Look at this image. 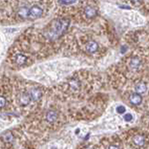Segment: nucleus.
Returning <instances> with one entry per match:
<instances>
[{
  "label": "nucleus",
  "mask_w": 149,
  "mask_h": 149,
  "mask_svg": "<svg viewBox=\"0 0 149 149\" xmlns=\"http://www.w3.org/2000/svg\"><path fill=\"white\" fill-rule=\"evenodd\" d=\"M68 26H69V20H64V18L54 20L46 28V30L43 32V35L47 40L50 41L57 40L67 30Z\"/></svg>",
  "instance_id": "f257e3e1"
},
{
  "label": "nucleus",
  "mask_w": 149,
  "mask_h": 149,
  "mask_svg": "<svg viewBox=\"0 0 149 149\" xmlns=\"http://www.w3.org/2000/svg\"><path fill=\"white\" fill-rule=\"evenodd\" d=\"M43 15V9L39 6H33L31 8H30V18L34 20V18H38Z\"/></svg>",
  "instance_id": "f03ea898"
},
{
  "label": "nucleus",
  "mask_w": 149,
  "mask_h": 149,
  "mask_svg": "<svg viewBox=\"0 0 149 149\" xmlns=\"http://www.w3.org/2000/svg\"><path fill=\"white\" fill-rule=\"evenodd\" d=\"M86 49L88 53H90V54H94L96 53L98 49H99V44H98L95 41H88V43H87L86 45Z\"/></svg>",
  "instance_id": "7ed1b4c3"
},
{
  "label": "nucleus",
  "mask_w": 149,
  "mask_h": 149,
  "mask_svg": "<svg viewBox=\"0 0 149 149\" xmlns=\"http://www.w3.org/2000/svg\"><path fill=\"white\" fill-rule=\"evenodd\" d=\"M129 100H130V102H131L133 105H139V104H141V102L143 100L141 95L138 94V93H136V92L135 93H133V94L130 96Z\"/></svg>",
  "instance_id": "20e7f679"
},
{
  "label": "nucleus",
  "mask_w": 149,
  "mask_h": 149,
  "mask_svg": "<svg viewBox=\"0 0 149 149\" xmlns=\"http://www.w3.org/2000/svg\"><path fill=\"white\" fill-rule=\"evenodd\" d=\"M18 18H23V20L27 18H30V9L26 7H20L18 11Z\"/></svg>",
  "instance_id": "39448f33"
},
{
  "label": "nucleus",
  "mask_w": 149,
  "mask_h": 149,
  "mask_svg": "<svg viewBox=\"0 0 149 149\" xmlns=\"http://www.w3.org/2000/svg\"><path fill=\"white\" fill-rule=\"evenodd\" d=\"M30 99L34 101H37L41 99V92L40 89L38 88H33V89H31L30 92Z\"/></svg>",
  "instance_id": "423d86ee"
},
{
  "label": "nucleus",
  "mask_w": 149,
  "mask_h": 149,
  "mask_svg": "<svg viewBox=\"0 0 149 149\" xmlns=\"http://www.w3.org/2000/svg\"><path fill=\"white\" fill-rule=\"evenodd\" d=\"M85 15L87 18H95L97 16V10L92 7H86L85 8Z\"/></svg>",
  "instance_id": "0eeeda50"
},
{
  "label": "nucleus",
  "mask_w": 149,
  "mask_h": 149,
  "mask_svg": "<svg viewBox=\"0 0 149 149\" xmlns=\"http://www.w3.org/2000/svg\"><path fill=\"white\" fill-rule=\"evenodd\" d=\"M57 118H58V114L56 111L54 110H50L47 112V114H46V120H47V122L49 123L55 122V121L57 120Z\"/></svg>",
  "instance_id": "6e6552de"
},
{
  "label": "nucleus",
  "mask_w": 149,
  "mask_h": 149,
  "mask_svg": "<svg viewBox=\"0 0 149 149\" xmlns=\"http://www.w3.org/2000/svg\"><path fill=\"white\" fill-rule=\"evenodd\" d=\"M133 142L134 143V145L137 146H142L145 145V137L140 134H137V135H134L133 138Z\"/></svg>",
  "instance_id": "1a4fd4ad"
},
{
  "label": "nucleus",
  "mask_w": 149,
  "mask_h": 149,
  "mask_svg": "<svg viewBox=\"0 0 149 149\" xmlns=\"http://www.w3.org/2000/svg\"><path fill=\"white\" fill-rule=\"evenodd\" d=\"M26 61H27V57L24 54H18L15 56V62L17 64H18V66H22V64H24L26 63Z\"/></svg>",
  "instance_id": "9d476101"
},
{
  "label": "nucleus",
  "mask_w": 149,
  "mask_h": 149,
  "mask_svg": "<svg viewBox=\"0 0 149 149\" xmlns=\"http://www.w3.org/2000/svg\"><path fill=\"white\" fill-rule=\"evenodd\" d=\"M147 90V87L145 83H139L135 86V91L138 94H144Z\"/></svg>",
  "instance_id": "9b49d317"
},
{
  "label": "nucleus",
  "mask_w": 149,
  "mask_h": 149,
  "mask_svg": "<svg viewBox=\"0 0 149 149\" xmlns=\"http://www.w3.org/2000/svg\"><path fill=\"white\" fill-rule=\"evenodd\" d=\"M140 64H141V62H140V60H139V58H137V57H133L131 59V61H130V66H131L133 69L139 68Z\"/></svg>",
  "instance_id": "f8f14e48"
},
{
  "label": "nucleus",
  "mask_w": 149,
  "mask_h": 149,
  "mask_svg": "<svg viewBox=\"0 0 149 149\" xmlns=\"http://www.w3.org/2000/svg\"><path fill=\"white\" fill-rule=\"evenodd\" d=\"M30 96L26 94V93H24V94H22L20 96V103L22 105H28L30 102Z\"/></svg>",
  "instance_id": "ddd939ff"
},
{
  "label": "nucleus",
  "mask_w": 149,
  "mask_h": 149,
  "mask_svg": "<svg viewBox=\"0 0 149 149\" xmlns=\"http://www.w3.org/2000/svg\"><path fill=\"white\" fill-rule=\"evenodd\" d=\"M2 139H3V141L5 142H7V143H10L13 141V134L10 133V132H7V133H5L3 135H2Z\"/></svg>",
  "instance_id": "4468645a"
},
{
  "label": "nucleus",
  "mask_w": 149,
  "mask_h": 149,
  "mask_svg": "<svg viewBox=\"0 0 149 149\" xmlns=\"http://www.w3.org/2000/svg\"><path fill=\"white\" fill-rule=\"evenodd\" d=\"M70 86H71V87L73 88V89L77 90V89H78L79 87H80V84H79V82L77 80H76V79H73V80L70 82Z\"/></svg>",
  "instance_id": "2eb2a0df"
},
{
  "label": "nucleus",
  "mask_w": 149,
  "mask_h": 149,
  "mask_svg": "<svg viewBox=\"0 0 149 149\" xmlns=\"http://www.w3.org/2000/svg\"><path fill=\"white\" fill-rule=\"evenodd\" d=\"M125 110H126V109H125V107H123V106H118L117 108H116V111L120 114L124 113Z\"/></svg>",
  "instance_id": "dca6fc26"
},
{
  "label": "nucleus",
  "mask_w": 149,
  "mask_h": 149,
  "mask_svg": "<svg viewBox=\"0 0 149 149\" xmlns=\"http://www.w3.org/2000/svg\"><path fill=\"white\" fill-rule=\"evenodd\" d=\"M123 118H124V121H126V122H130V121L133 120V115L131 113H126V114H124Z\"/></svg>",
  "instance_id": "f3484780"
},
{
  "label": "nucleus",
  "mask_w": 149,
  "mask_h": 149,
  "mask_svg": "<svg viewBox=\"0 0 149 149\" xmlns=\"http://www.w3.org/2000/svg\"><path fill=\"white\" fill-rule=\"evenodd\" d=\"M5 105H6V99L2 96L0 98V106H1V108H4Z\"/></svg>",
  "instance_id": "a211bd4d"
},
{
  "label": "nucleus",
  "mask_w": 149,
  "mask_h": 149,
  "mask_svg": "<svg viewBox=\"0 0 149 149\" xmlns=\"http://www.w3.org/2000/svg\"><path fill=\"white\" fill-rule=\"evenodd\" d=\"M130 1L132 2L133 5H137V4L140 3V2L142 1V0H130Z\"/></svg>",
  "instance_id": "6ab92c4d"
},
{
  "label": "nucleus",
  "mask_w": 149,
  "mask_h": 149,
  "mask_svg": "<svg viewBox=\"0 0 149 149\" xmlns=\"http://www.w3.org/2000/svg\"><path fill=\"white\" fill-rule=\"evenodd\" d=\"M109 149H120V148L118 146H110Z\"/></svg>",
  "instance_id": "aec40b11"
},
{
  "label": "nucleus",
  "mask_w": 149,
  "mask_h": 149,
  "mask_svg": "<svg viewBox=\"0 0 149 149\" xmlns=\"http://www.w3.org/2000/svg\"><path fill=\"white\" fill-rule=\"evenodd\" d=\"M120 7L123 8V9H130V8H131L129 6H120Z\"/></svg>",
  "instance_id": "412c9836"
},
{
  "label": "nucleus",
  "mask_w": 149,
  "mask_h": 149,
  "mask_svg": "<svg viewBox=\"0 0 149 149\" xmlns=\"http://www.w3.org/2000/svg\"><path fill=\"white\" fill-rule=\"evenodd\" d=\"M125 51H126V47H124L123 49L122 48V53H124V52H125Z\"/></svg>",
  "instance_id": "4be33fe9"
}]
</instances>
